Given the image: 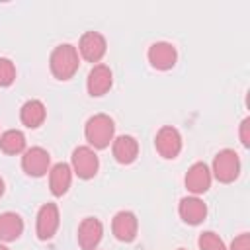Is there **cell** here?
<instances>
[{
	"label": "cell",
	"mask_w": 250,
	"mask_h": 250,
	"mask_svg": "<svg viewBox=\"0 0 250 250\" xmlns=\"http://www.w3.org/2000/svg\"><path fill=\"white\" fill-rule=\"evenodd\" d=\"M80 66L78 49L70 43H61L53 49L49 57V68L57 80H70Z\"/></svg>",
	"instance_id": "cell-1"
},
{
	"label": "cell",
	"mask_w": 250,
	"mask_h": 250,
	"mask_svg": "<svg viewBox=\"0 0 250 250\" xmlns=\"http://www.w3.org/2000/svg\"><path fill=\"white\" fill-rule=\"evenodd\" d=\"M115 135V123L105 113H96L88 117L84 125V137L92 148H107Z\"/></svg>",
	"instance_id": "cell-2"
},
{
	"label": "cell",
	"mask_w": 250,
	"mask_h": 250,
	"mask_svg": "<svg viewBox=\"0 0 250 250\" xmlns=\"http://www.w3.org/2000/svg\"><path fill=\"white\" fill-rule=\"evenodd\" d=\"M240 174V156L232 148H223L213 158L211 176H215L221 184H230Z\"/></svg>",
	"instance_id": "cell-3"
},
{
	"label": "cell",
	"mask_w": 250,
	"mask_h": 250,
	"mask_svg": "<svg viewBox=\"0 0 250 250\" xmlns=\"http://www.w3.org/2000/svg\"><path fill=\"white\" fill-rule=\"evenodd\" d=\"M70 168H72V174H76L78 178L82 180H90L98 174L100 170V158L98 154L94 152L92 146H76L72 150V156H70Z\"/></svg>",
	"instance_id": "cell-4"
},
{
	"label": "cell",
	"mask_w": 250,
	"mask_h": 250,
	"mask_svg": "<svg viewBox=\"0 0 250 250\" xmlns=\"http://www.w3.org/2000/svg\"><path fill=\"white\" fill-rule=\"evenodd\" d=\"M154 146L158 150V154L162 158H176L180 152H182V146H184V141H182V135L176 127L172 125H164L158 129L156 137H154Z\"/></svg>",
	"instance_id": "cell-5"
},
{
	"label": "cell",
	"mask_w": 250,
	"mask_h": 250,
	"mask_svg": "<svg viewBox=\"0 0 250 250\" xmlns=\"http://www.w3.org/2000/svg\"><path fill=\"white\" fill-rule=\"evenodd\" d=\"M21 168L31 178H41L51 170V156L43 146H31L23 150Z\"/></svg>",
	"instance_id": "cell-6"
},
{
	"label": "cell",
	"mask_w": 250,
	"mask_h": 250,
	"mask_svg": "<svg viewBox=\"0 0 250 250\" xmlns=\"http://www.w3.org/2000/svg\"><path fill=\"white\" fill-rule=\"evenodd\" d=\"M61 215L57 203H45L37 211V221H35V232L39 240H51L59 229Z\"/></svg>",
	"instance_id": "cell-7"
},
{
	"label": "cell",
	"mask_w": 250,
	"mask_h": 250,
	"mask_svg": "<svg viewBox=\"0 0 250 250\" xmlns=\"http://www.w3.org/2000/svg\"><path fill=\"white\" fill-rule=\"evenodd\" d=\"M78 51H80V55H82L84 61H88V62H100L102 57L107 51L105 37L100 31H86V33H82V37L78 41Z\"/></svg>",
	"instance_id": "cell-8"
},
{
	"label": "cell",
	"mask_w": 250,
	"mask_h": 250,
	"mask_svg": "<svg viewBox=\"0 0 250 250\" xmlns=\"http://www.w3.org/2000/svg\"><path fill=\"white\" fill-rule=\"evenodd\" d=\"M148 62L156 70H170L178 61V51L168 41H156L148 47Z\"/></svg>",
	"instance_id": "cell-9"
},
{
	"label": "cell",
	"mask_w": 250,
	"mask_h": 250,
	"mask_svg": "<svg viewBox=\"0 0 250 250\" xmlns=\"http://www.w3.org/2000/svg\"><path fill=\"white\" fill-rule=\"evenodd\" d=\"M111 84H113V74L107 64H94L90 68L88 78H86V88L92 98H100L107 94Z\"/></svg>",
	"instance_id": "cell-10"
},
{
	"label": "cell",
	"mask_w": 250,
	"mask_h": 250,
	"mask_svg": "<svg viewBox=\"0 0 250 250\" xmlns=\"http://www.w3.org/2000/svg\"><path fill=\"white\" fill-rule=\"evenodd\" d=\"M111 232L119 242H133L139 232V221L133 211H119L111 221Z\"/></svg>",
	"instance_id": "cell-11"
},
{
	"label": "cell",
	"mask_w": 250,
	"mask_h": 250,
	"mask_svg": "<svg viewBox=\"0 0 250 250\" xmlns=\"http://www.w3.org/2000/svg\"><path fill=\"white\" fill-rule=\"evenodd\" d=\"M211 180H213L211 168L205 162H195L189 166V170L184 178V184H186L188 191H191L193 195H201L211 188Z\"/></svg>",
	"instance_id": "cell-12"
},
{
	"label": "cell",
	"mask_w": 250,
	"mask_h": 250,
	"mask_svg": "<svg viewBox=\"0 0 250 250\" xmlns=\"http://www.w3.org/2000/svg\"><path fill=\"white\" fill-rule=\"evenodd\" d=\"M104 236V225L96 217H86L78 225V244L82 250H96Z\"/></svg>",
	"instance_id": "cell-13"
},
{
	"label": "cell",
	"mask_w": 250,
	"mask_h": 250,
	"mask_svg": "<svg viewBox=\"0 0 250 250\" xmlns=\"http://www.w3.org/2000/svg\"><path fill=\"white\" fill-rule=\"evenodd\" d=\"M178 213H180V217H182L184 223H188V225H199L207 217V205L197 195H188V197H182L180 199Z\"/></svg>",
	"instance_id": "cell-14"
},
{
	"label": "cell",
	"mask_w": 250,
	"mask_h": 250,
	"mask_svg": "<svg viewBox=\"0 0 250 250\" xmlns=\"http://www.w3.org/2000/svg\"><path fill=\"white\" fill-rule=\"evenodd\" d=\"M111 152L119 164H131L139 156V141L133 135H119L111 141Z\"/></svg>",
	"instance_id": "cell-15"
},
{
	"label": "cell",
	"mask_w": 250,
	"mask_h": 250,
	"mask_svg": "<svg viewBox=\"0 0 250 250\" xmlns=\"http://www.w3.org/2000/svg\"><path fill=\"white\" fill-rule=\"evenodd\" d=\"M72 184V168L66 162H57L49 170V188L55 197H61L68 191Z\"/></svg>",
	"instance_id": "cell-16"
},
{
	"label": "cell",
	"mask_w": 250,
	"mask_h": 250,
	"mask_svg": "<svg viewBox=\"0 0 250 250\" xmlns=\"http://www.w3.org/2000/svg\"><path fill=\"white\" fill-rule=\"evenodd\" d=\"M45 117H47V109L41 100H27L20 109V119L29 129H37L39 125H43Z\"/></svg>",
	"instance_id": "cell-17"
},
{
	"label": "cell",
	"mask_w": 250,
	"mask_h": 250,
	"mask_svg": "<svg viewBox=\"0 0 250 250\" xmlns=\"http://www.w3.org/2000/svg\"><path fill=\"white\" fill-rule=\"evenodd\" d=\"M21 232H23V219L18 213L6 211L0 215V242H12L20 238Z\"/></svg>",
	"instance_id": "cell-18"
},
{
	"label": "cell",
	"mask_w": 250,
	"mask_h": 250,
	"mask_svg": "<svg viewBox=\"0 0 250 250\" xmlns=\"http://www.w3.org/2000/svg\"><path fill=\"white\" fill-rule=\"evenodd\" d=\"M0 148L6 154H20L25 150V135L20 129H8L0 135Z\"/></svg>",
	"instance_id": "cell-19"
},
{
	"label": "cell",
	"mask_w": 250,
	"mask_h": 250,
	"mask_svg": "<svg viewBox=\"0 0 250 250\" xmlns=\"http://www.w3.org/2000/svg\"><path fill=\"white\" fill-rule=\"evenodd\" d=\"M197 246H199V250H229L225 240L213 230L201 232L199 238H197Z\"/></svg>",
	"instance_id": "cell-20"
},
{
	"label": "cell",
	"mask_w": 250,
	"mask_h": 250,
	"mask_svg": "<svg viewBox=\"0 0 250 250\" xmlns=\"http://www.w3.org/2000/svg\"><path fill=\"white\" fill-rule=\"evenodd\" d=\"M16 80V66L10 59L0 57V88L10 86Z\"/></svg>",
	"instance_id": "cell-21"
},
{
	"label": "cell",
	"mask_w": 250,
	"mask_h": 250,
	"mask_svg": "<svg viewBox=\"0 0 250 250\" xmlns=\"http://www.w3.org/2000/svg\"><path fill=\"white\" fill-rule=\"evenodd\" d=\"M230 250H250V234L242 232L230 242Z\"/></svg>",
	"instance_id": "cell-22"
},
{
	"label": "cell",
	"mask_w": 250,
	"mask_h": 250,
	"mask_svg": "<svg viewBox=\"0 0 250 250\" xmlns=\"http://www.w3.org/2000/svg\"><path fill=\"white\" fill-rule=\"evenodd\" d=\"M240 143L244 146H250V117H244L240 123Z\"/></svg>",
	"instance_id": "cell-23"
},
{
	"label": "cell",
	"mask_w": 250,
	"mask_h": 250,
	"mask_svg": "<svg viewBox=\"0 0 250 250\" xmlns=\"http://www.w3.org/2000/svg\"><path fill=\"white\" fill-rule=\"evenodd\" d=\"M4 195V180H2V176H0V197Z\"/></svg>",
	"instance_id": "cell-24"
},
{
	"label": "cell",
	"mask_w": 250,
	"mask_h": 250,
	"mask_svg": "<svg viewBox=\"0 0 250 250\" xmlns=\"http://www.w3.org/2000/svg\"><path fill=\"white\" fill-rule=\"evenodd\" d=\"M0 250H10L8 246H4V244H0Z\"/></svg>",
	"instance_id": "cell-25"
},
{
	"label": "cell",
	"mask_w": 250,
	"mask_h": 250,
	"mask_svg": "<svg viewBox=\"0 0 250 250\" xmlns=\"http://www.w3.org/2000/svg\"><path fill=\"white\" fill-rule=\"evenodd\" d=\"M178 250H186V248H178Z\"/></svg>",
	"instance_id": "cell-26"
}]
</instances>
